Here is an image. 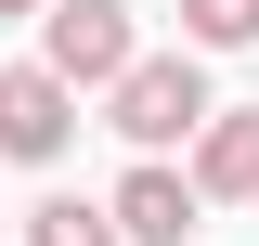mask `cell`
Listing matches in <instances>:
<instances>
[{"label":"cell","mask_w":259,"mask_h":246,"mask_svg":"<svg viewBox=\"0 0 259 246\" xmlns=\"http://www.w3.org/2000/svg\"><path fill=\"white\" fill-rule=\"evenodd\" d=\"M104 104H117V130H130L143 155H168L182 130H207V117H221V104H207V65H194V52H143V65H130Z\"/></svg>","instance_id":"6da1fadb"},{"label":"cell","mask_w":259,"mask_h":246,"mask_svg":"<svg viewBox=\"0 0 259 246\" xmlns=\"http://www.w3.org/2000/svg\"><path fill=\"white\" fill-rule=\"evenodd\" d=\"M39 65H52L65 91H117L130 65H143V39H130L117 0H52V13H39Z\"/></svg>","instance_id":"7a4b0ae2"},{"label":"cell","mask_w":259,"mask_h":246,"mask_svg":"<svg viewBox=\"0 0 259 246\" xmlns=\"http://www.w3.org/2000/svg\"><path fill=\"white\" fill-rule=\"evenodd\" d=\"M65 130H78V91L52 65H0V155H65Z\"/></svg>","instance_id":"3957f363"},{"label":"cell","mask_w":259,"mask_h":246,"mask_svg":"<svg viewBox=\"0 0 259 246\" xmlns=\"http://www.w3.org/2000/svg\"><path fill=\"white\" fill-rule=\"evenodd\" d=\"M194 208H207V194H194V169L143 155V169L117 182V246H182V233H194Z\"/></svg>","instance_id":"277c9868"},{"label":"cell","mask_w":259,"mask_h":246,"mask_svg":"<svg viewBox=\"0 0 259 246\" xmlns=\"http://www.w3.org/2000/svg\"><path fill=\"white\" fill-rule=\"evenodd\" d=\"M194 194H246L259 208V117H207L194 130Z\"/></svg>","instance_id":"5b68a950"},{"label":"cell","mask_w":259,"mask_h":246,"mask_svg":"<svg viewBox=\"0 0 259 246\" xmlns=\"http://www.w3.org/2000/svg\"><path fill=\"white\" fill-rule=\"evenodd\" d=\"M259 39V0H182V52H246Z\"/></svg>","instance_id":"8992f818"},{"label":"cell","mask_w":259,"mask_h":246,"mask_svg":"<svg viewBox=\"0 0 259 246\" xmlns=\"http://www.w3.org/2000/svg\"><path fill=\"white\" fill-rule=\"evenodd\" d=\"M26 246H117V208H78V194H52V208L26 220Z\"/></svg>","instance_id":"52a82bcc"},{"label":"cell","mask_w":259,"mask_h":246,"mask_svg":"<svg viewBox=\"0 0 259 246\" xmlns=\"http://www.w3.org/2000/svg\"><path fill=\"white\" fill-rule=\"evenodd\" d=\"M0 13H39V0H0Z\"/></svg>","instance_id":"ba28073f"}]
</instances>
